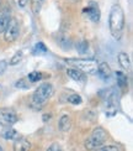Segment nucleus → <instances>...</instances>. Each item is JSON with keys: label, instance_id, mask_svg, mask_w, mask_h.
Wrapping results in <instances>:
<instances>
[{"label": "nucleus", "instance_id": "nucleus-9", "mask_svg": "<svg viewBox=\"0 0 133 151\" xmlns=\"http://www.w3.org/2000/svg\"><path fill=\"white\" fill-rule=\"evenodd\" d=\"M99 76H100V78L101 79H104V81H107V79H110L111 77V67L106 63V62H102V63H100L97 65V72H96Z\"/></svg>", "mask_w": 133, "mask_h": 151}, {"label": "nucleus", "instance_id": "nucleus-11", "mask_svg": "<svg viewBox=\"0 0 133 151\" xmlns=\"http://www.w3.org/2000/svg\"><path fill=\"white\" fill-rule=\"evenodd\" d=\"M67 74L73 81H77V82H85V79H86L85 73L77 70V68H69V70H67Z\"/></svg>", "mask_w": 133, "mask_h": 151}, {"label": "nucleus", "instance_id": "nucleus-6", "mask_svg": "<svg viewBox=\"0 0 133 151\" xmlns=\"http://www.w3.org/2000/svg\"><path fill=\"white\" fill-rule=\"evenodd\" d=\"M17 123V115L10 109H0V125L11 127Z\"/></svg>", "mask_w": 133, "mask_h": 151}, {"label": "nucleus", "instance_id": "nucleus-3", "mask_svg": "<svg viewBox=\"0 0 133 151\" xmlns=\"http://www.w3.org/2000/svg\"><path fill=\"white\" fill-rule=\"evenodd\" d=\"M107 139V133L102 129V128H96L95 129L91 135L87 137L84 142V146L86 150H97L99 147H101L105 144Z\"/></svg>", "mask_w": 133, "mask_h": 151}, {"label": "nucleus", "instance_id": "nucleus-27", "mask_svg": "<svg viewBox=\"0 0 133 151\" xmlns=\"http://www.w3.org/2000/svg\"><path fill=\"white\" fill-rule=\"evenodd\" d=\"M0 151H4V150H3V149H1V146H0Z\"/></svg>", "mask_w": 133, "mask_h": 151}, {"label": "nucleus", "instance_id": "nucleus-16", "mask_svg": "<svg viewBox=\"0 0 133 151\" xmlns=\"http://www.w3.org/2000/svg\"><path fill=\"white\" fill-rule=\"evenodd\" d=\"M116 78H117V84L121 88H126L127 87V76H126L123 72L118 71L116 72Z\"/></svg>", "mask_w": 133, "mask_h": 151}, {"label": "nucleus", "instance_id": "nucleus-21", "mask_svg": "<svg viewBox=\"0 0 133 151\" xmlns=\"http://www.w3.org/2000/svg\"><path fill=\"white\" fill-rule=\"evenodd\" d=\"M22 60V52L21 51H18V52H16L12 57L10 58V62H9V65H11V66H15V65H17L18 62H20Z\"/></svg>", "mask_w": 133, "mask_h": 151}, {"label": "nucleus", "instance_id": "nucleus-18", "mask_svg": "<svg viewBox=\"0 0 133 151\" xmlns=\"http://www.w3.org/2000/svg\"><path fill=\"white\" fill-rule=\"evenodd\" d=\"M46 0H32V11L33 14H40V11L42 9V5L44 4Z\"/></svg>", "mask_w": 133, "mask_h": 151}, {"label": "nucleus", "instance_id": "nucleus-15", "mask_svg": "<svg viewBox=\"0 0 133 151\" xmlns=\"http://www.w3.org/2000/svg\"><path fill=\"white\" fill-rule=\"evenodd\" d=\"M3 137L5 140H15L18 137V133L15 129H6L5 131H3Z\"/></svg>", "mask_w": 133, "mask_h": 151}, {"label": "nucleus", "instance_id": "nucleus-8", "mask_svg": "<svg viewBox=\"0 0 133 151\" xmlns=\"http://www.w3.org/2000/svg\"><path fill=\"white\" fill-rule=\"evenodd\" d=\"M31 142L25 137H17L14 142V151H30Z\"/></svg>", "mask_w": 133, "mask_h": 151}, {"label": "nucleus", "instance_id": "nucleus-22", "mask_svg": "<svg viewBox=\"0 0 133 151\" xmlns=\"http://www.w3.org/2000/svg\"><path fill=\"white\" fill-rule=\"evenodd\" d=\"M68 102H69V103H72V104L78 105V104H81L83 99H81V97L78 96V94H72V96L68 98Z\"/></svg>", "mask_w": 133, "mask_h": 151}, {"label": "nucleus", "instance_id": "nucleus-1", "mask_svg": "<svg viewBox=\"0 0 133 151\" xmlns=\"http://www.w3.org/2000/svg\"><path fill=\"white\" fill-rule=\"evenodd\" d=\"M124 25H126V20H124L123 9L117 4L112 5L109 15V27H110V32L115 40H119L122 37Z\"/></svg>", "mask_w": 133, "mask_h": 151}, {"label": "nucleus", "instance_id": "nucleus-10", "mask_svg": "<svg viewBox=\"0 0 133 151\" xmlns=\"http://www.w3.org/2000/svg\"><path fill=\"white\" fill-rule=\"evenodd\" d=\"M10 20H11L10 9H4L0 11V32H4L6 26L9 25Z\"/></svg>", "mask_w": 133, "mask_h": 151}, {"label": "nucleus", "instance_id": "nucleus-13", "mask_svg": "<svg viewBox=\"0 0 133 151\" xmlns=\"http://www.w3.org/2000/svg\"><path fill=\"white\" fill-rule=\"evenodd\" d=\"M118 63L121 65L123 70H129L131 67V61H129V56L124 52H119L118 53Z\"/></svg>", "mask_w": 133, "mask_h": 151}, {"label": "nucleus", "instance_id": "nucleus-19", "mask_svg": "<svg viewBox=\"0 0 133 151\" xmlns=\"http://www.w3.org/2000/svg\"><path fill=\"white\" fill-rule=\"evenodd\" d=\"M15 87L18 88V89H28L30 88V82H28L27 78H21L15 83Z\"/></svg>", "mask_w": 133, "mask_h": 151}, {"label": "nucleus", "instance_id": "nucleus-12", "mask_svg": "<svg viewBox=\"0 0 133 151\" xmlns=\"http://www.w3.org/2000/svg\"><path fill=\"white\" fill-rule=\"evenodd\" d=\"M59 129L62 130V131H64V133H67V131H69L70 130V128H72V119H70V116L69 115H63L60 119H59Z\"/></svg>", "mask_w": 133, "mask_h": 151}, {"label": "nucleus", "instance_id": "nucleus-5", "mask_svg": "<svg viewBox=\"0 0 133 151\" xmlns=\"http://www.w3.org/2000/svg\"><path fill=\"white\" fill-rule=\"evenodd\" d=\"M18 34H20L18 22L16 21V19H11L9 25L6 26V29L4 31V39L6 42H12L18 37Z\"/></svg>", "mask_w": 133, "mask_h": 151}, {"label": "nucleus", "instance_id": "nucleus-4", "mask_svg": "<svg viewBox=\"0 0 133 151\" xmlns=\"http://www.w3.org/2000/svg\"><path fill=\"white\" fill-rule=\"evenodd\" d=\"M65 62L87 74H95L97 72V62L91 58H67Z\"/></svg>", "mask_w": 133, "mask_h": 151}, {"label": "nucleus", "instance_id": "nucleus-20", "mask_svg": "<svg viewBox=\"0 0 133 151\" xmlns=\"http://www.w3.org/2000/svg\"><path fill=\"white\" fill-rule=\"evenodd\" d=\"M41 78H42V73L37 72V71H35V72H31V73L27 76V79H28V82H31V83H35V82H38V81H41Z\"/></svg>", "mask_w": 133, "mask_h": 151}, {"label": "nucleus", "instance_id": "nucleus-23", "mask_svg": "<svg viewBox=\"0 0 133 151\" xmlns=\"http://www.w3.org/2000/svg\"><path fill=\"white\" fill-rule=\"evenodd\" d=\"M47 151H63V149H62V146L59 145V144H57V142H54V144H52L49 147H48V150Z\"/></svg>", "mask_w": 133, "mask_h": 151}, {"label": "nucleus", "instance_id": "nucleus-24", "mask_svg": "<svg viewBox=\"0 0 133 151\" xmlns=\"http://www.w3.org/2000/svg\"><path fill=\"white\" fill-rule=\"evenodd\" d=\"M99 151H118V147L112 146V145H109V146H101V147H99Z\"/></svg>", "mask_w": 133, "mask_h": 151}, {"label": "nucleus", "instance_id": "nucleus-7", "mask_svg": "<svg viewBox=\"0 0 133 151\" xmlns=\"http://www.w3.org/2000/svg\"><path fill=\"white\" fill-rule=\"evenodd\" d=\"M84 14H86L89 16V19L92 21V22H99L100 21V17H101V14H100V9H99V5L95 4L94 1L90 3V5L84 8L83 10Z\"/></svg>", "mask_w": 133, "mask_h": 151}, {"label": "nucleus", "instance_id": "nucleus-25", "mask_svg": "<svg viewBox=\"0 0 133 151\" xmlns=\"http://www.w3.org/2000/svg\"><path fill=\"white\" fill-rule=\"evenodd\" d=\"M6 68H8V62L4 61V60L0 61V74H4Z\"/></svg>", "mask_w": 133, "mask_h": 151}, {"label": "nucleus", "instance_id": "nucleus-26", "mask_svg": "<svg viewBox=\"0 0 133 151\" xmlns=\"http://www.w3.org/2000/svg\"><path fill=\"white\" fill-rule=\"evenodd\" d=\"M27 3H28V0H17V5L20 6L21 9H23V8H26V5H27Z\"/></svg>", "mask_w": 133, "mask_h": 151}, {"label": "nucleus", "instance_id": "nucleus-2", "mask_svg": "<svg viewBox=\"0 0 133 151\" xmlns=\"http://www.w3.org/2000/svg\"><path fill=\"white\" fill-rule=\"evenodd\" d=\"M53 93H54V88L52 84L48 83V82L42 83L33 92L32 98H31V105H32L35 109L40 110L42 106L48 102V99L53 96Z\"/></svg>", "mask_w": 133, "mask_h": 151}, {"label": "nucleus", "instance_id": "nucleus-17", "mask_svg": "<svg viewBox=\"0 0 133 151\" xmlns=\"http://www.w3.org/2000/svg\"><path fill=\"white\" fill-rule=\"evenodd\" d=\"M32 52H33V55H44V53H47V47L43 42H38L35 45Z\"/></svg>", "mask_w": 133, "mask_h": 151}, {"label": "nucleus", "instance_id": "nucleus-14", "mask_svg": "<svg viewBox=\"0 0 133 151\" xmlns=\"http://www.w3.org/2000/svg\"><path fill=\"white\" fill-rule=\"evenodd\" d=\"M75 48H77L78 53L85 55V53H87V51H89V42L85 41V40H81V41H79V42L77 43V45H75Z\"/></svg>", "mask_w": 133, "mask_h": 151}]
</instances>
